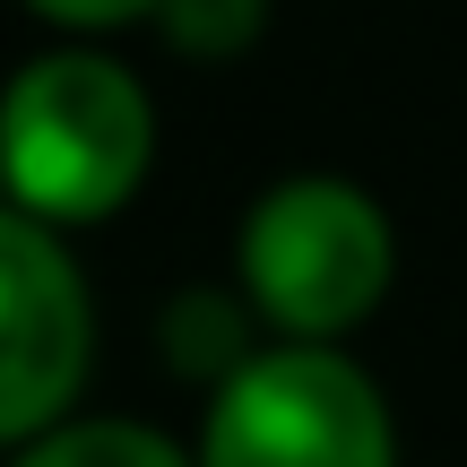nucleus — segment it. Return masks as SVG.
Returning a JSON list of instances; mask_svg holds the SVG:
<instances>
[{"instance_id": "f257e3e1", "label": "nucleus", "mask_w": 467, "mask_h": 467, "mask_svg": "<svg viewBox=\"0 0 467 467\" xmlns=\"http://www.w3.org/2000/svg\"><path fill=\"white\" fill-rule=\"evenodd\" d=\"M156 156V104L130 61L96 44L35 52L0 87V200L69 234L139 200Z\"/></svg>"}, {"instance_id": "39448f33", "label": "nucleus", "mask_w": 467, "mask_h": 467, "mask_svg": "<svg viewBox=\"0 0 467 467\" xmlns=\"http://www.w3.org/2000/svg\"><path fill=\"white\" fill-rule=\"evenodd\" d=\"M9 467H200V459L173 451L156 424H130V416H69V424H52L44 441H26Z\"/></svg>"}, {"instance_id": "423d86ee", "label": "nucleus", "mask_w": 467, "mask_h": 467, "mask_svg": "<svg viewBox=\"0 0 467 467\" xmlns=\"http://www.w3.org/2000/svg\"><path fill=\"white\" fill-rule=\"evenodd\" d=\"M251 320H243V303H225V295H182L165 312V364L173 372H200V381H234V372L251 364Z\"/></svg>"}, {"instance_id": "0eeeda50", "label": "nucleus", "mask_w": 467, "mask_h": 467, "mask_svg": "<svg viewBox=\"0 0 467 467\" xmlns=\"http://www.w3.org/2000/svg\"><path fill=\"white\" fill-rule=\"evenodd\" d=\"M268 26V0H156V35L191 61H243Z\"/></svg>"}, {"instance_id": "6e6552de", "label": "nucleus", "mask_w": 467, "mask_h": 467, "mask_svg": "<svg viewBox=\"0 0 467 467\" xmlns=\"http://www.w3.org/2000/svg\"><path fill=\"white\" fill-rule=\"evenodd\" d=\"M35 17H52V26L69 35H104V26H139V17H156V0H26Z\"/></svg>"}, {"instance_id": "f03ea898", "label": "nucleus", "mask_w": 467, "mask_h": 467, "mask_svg": "<svg viewBox=\"0 0 467 467\" xmlns=\"http://www.w3.org/2000/svg\"><path fill=\"white\" fill-rule=\"evenodd\" d=\"M243 303L285 329V347H337L355 320L381 312L399 277V234L381 200L347 173H285L243 208L234 234Z\"/></svg>"}, {"instance_id": "7ed1b4c3", "label": "nucleus", "mask_w": 467, "mask_h": 467, "mask_svg": "<svg viewBox=\"0 0 467 467\" xmlns=\"http://www.w3.org/2000/svg\"><path fill=\"white\" fill-rule=\"evenodd\" d=\"M200 467H399V424L355 355L260 347L208 399Z\"/></svg>"}, {"instance_id": "20e7f679", "label": "nucleus", "mask_w": 467, "mask_h": 467, "mask_svg": "<svg viewBox=\"0 0 467 467\" xmlns=\"http://www.w3.org/2000/svg\"><path fill=\"white\" fill-rule=\"evenodd\" d=\"M96 355V303L52 225L0 200V451L69 424Z\"/></svg>"}]
</instances>
